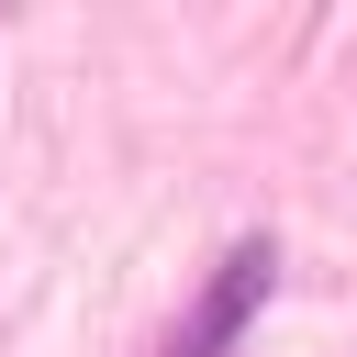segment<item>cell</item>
<instances>
[{"label": "cell", "instance_id": "obj_1", "mask_svg": "<svg viewBox=\"0 0 357 357\" xmlns=\"http://www.w3.org/2000/svg\"><path fill=\"white\" fill-rule=\"evenodd\" d=\"M268 279H279V245L268 234H245V245H223V268L201 279V301H190V324L167 335V357H223L245 324H257V301H268Z\"/></svg>", "mask_w": 357, "mask_h": 357}]
</instances>
